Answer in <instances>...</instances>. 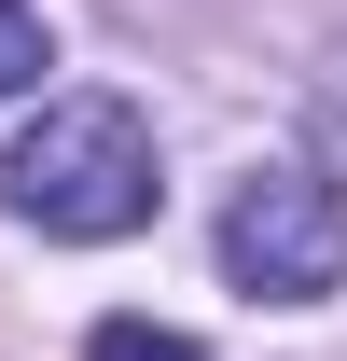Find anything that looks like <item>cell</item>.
<instances>
[{
  "label": "cell",
  "instance_id": "3957f363",
  "mask_svg": "<svg viewBox=\"0 0 347 361\" xmlns=\"http://www.w3.org/2000/svg\"><path fill=\"white\" fill-rule=\"evenodd\" d=\"M84 361H209V348H195V334H167V319H97Z\"/></svg>",
  "mask_w": 347,
  "mask_h": 361
},
{
  "label": "cell",
  "instance_id": "6da1fadb",
  "mask_svg": "<svg viewBox=\"0 0 347 361\" xmlns=\"http://www.w3.org/2000/svg\"><path fill=\"white\" fill-rule=\"evenodd\" d=\"M0 209L42 223V236H70V250L139 236L153 223V126H139L126 97H42L14 126V153H0Z\"/></svg>",
  "mask_w": 347,
  "mask_h": 361
},
{
  "label": "cell",
  "instance_id": "7a4b0ae2",
  "mask_svg": "<svg viewBox=\"0 0 347 361\" xmlns=\"http://www.w3.org/2000/svg\"><path fill=\"white\" fill-rule=\"evenodd\" d=\"M222 278L250 292V306H319L347 278V209L319 167H250L222 195Z\"/></svg>",
  "mask_w": 347,
  "mask_h": 361
},
{
  "label": "cell",
  "instance_id": "277c9868",
  "mask_svg": "<svg viewBox=\"0 0 347 361\" xmlns=\"http://www.w3.org/2000/svg\"><path fill=\"white\" fill-rule=\"evenodd\" d=\"M56 70V42H42V14H28V0H0V97H28Z\"/></svg>",
  "mask_w": 347,
  "mask_h": 361
}]
</instances>
